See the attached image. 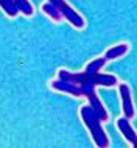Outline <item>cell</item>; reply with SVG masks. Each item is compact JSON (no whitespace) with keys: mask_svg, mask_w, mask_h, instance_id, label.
Masks as SVG:
<instances>
[{"mask_svg":"<svg viewBox=\"0 0 137 148\" xmlns=\"http://www.w3.org/2000/svg\"><path fill=\"white\" fill-rule=\"evenodd\" d=\"M104 64H106L104 58H97L87 64L83 72H78V73H72L66 69H61L58 72V79L51 81V89L73 95V97H86L89 100V105L100 114V117L104 122V120H108L109 115H108V111L104 109L103 103L100 101L95 87H114L119 84L117 77L100 72Z\"/></svg>","mask_w":137,"mask_h":148,"instance_id":"1","label":"cell"},{"mask_svg":"<svg viewBox=\"0 0 137 148\" xmlns=\"http://www.w3.org/2000/svg\"><path fill=\"white\" fill-rule=\"evenodd\" d=\"M79 114H81V119H83L84 125L87 126V130H89L95 147L97 148H108L109 147V139H108V136H106V133H104V130L101 126L103 119L100 117V114L97 112L90 105L83 106L81 111H79Z\"/></svg>","mask_w":137,"mask_h":148,"instance_id":"2","label":"cell"},{"mask_svg":"<svg viewBox=\"0 0 137 148\" xmlns=\"http://www.w3.org/2000/svg\"><path fill=\"white\" fill-rule=\"evenodd\" d=\"M47 2H50L51 5H55L56 8L59 10V13L62 14V17L66 19V21H68L72 23V25L75 27V28H78V30H81L84 28V25H86V22H84V19H83V16L81 14H78L76 11L72 8L68 3L66 2V0H47Z\"/></svg>","mask_w":137,"mask_h":148,"instance_id":"3","label":"cell"},{"mask_svg":"<svg viewBox=\"0 0 137 148\" xmlns=\"http://www.w3.org/2000/svg\"><path fill=\"white\" fill-rule=\"evenodd\" d=\"M119 92H120V98H122V108H123V114L128 120H131L136 115V109L132 105V97H131V89L128 84L120 83L119 84Z\"/></svg>","mask_w":137,"mask_h":148,"instance_id":"4","label":"cell"},{"mask_svg":"<svg viewBox=\"0 0 137 148\" xmlns=\"http://www.w3.org/2000/svg\"><path fill=\"white\" fill-rule=\"evenodd\" d=\"M117 128H119V131L123 134V137L132 145V148H137V134H136V131L132 130L129 120L126 117H120L117 120Z\"/></svg>","mask_w":137,"mask_h":148,"instance_id":"5","label":"cell"},{"mask_svg":"<svg viewBox=\"0 0 137 148\" xmlns=\"http://www.w3.org/2000/svg\"><path fill=\"white\" fill-rule=\"evenodd\" d=\"M128 49H129L128 44H119V45H114V47H111V49H108L103 58L106 59V61H112V59H117V58L123 56V55H126Z\"/></svg>","mask_w":137,"mask_h":148,"instance_id":"6","label":"cell"},{"mask_svg":"<svg viewBox=\"0 0 137 148\" xmlns=\"http://www.w3.org/2000/svg\"><path fill=\"white\" fill-rule=\"evenodd\" d=\"M41 10L48 16V17L51 19V21H55V22H61L62 19H64V17H62V14L59 13V10H58V8H56L55 5H51L50 2L44 3V5L41 6Z\"/></svg>","mask_w":137,"mask_h":148,"instance_id":"7","label":"cell"},{"mask_svg":"<svg viewBox=\"0 0 137 148\" xmlns=\"http://www.w3.org/2000/svg\"><path fill=\"white\" fill-rule=\"evenodd\" d=\"M0 8H2L6 13V16H10V17H16V16L21 13L19 8L14 5L13 0H0Z\"/></svg>","mask_w":137,"mask_h":148,"instance_id":"8","label":"cell"},{"mask_svg":"<svg viewBox=\"0 0 137 148\" xmlns=\"http://www.w3.org/2000/svg\"><path fill=\"white\" fill-rule=\"evenodd\" d=\"M13 2H14V5L19 8V11H21L22 14H25V16H33L34 8H33V5H31L28 0H13Z\"/></svg>","mask_w":137,"mask_h":148,"instance_id":"9","label":"cell"}]
</instances>
